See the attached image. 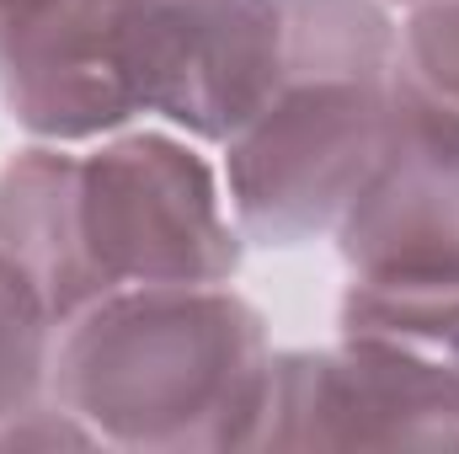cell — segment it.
Listing matches in <instances>:
<instances>
[{"label":"cell","mask_w":459,"mask_h":454,"mask_svg":"<svg viewBox=\"0 0 459 454\" xmlns=\"http://www.w3.org/2000/svg\"><path fill=\"white\" fill-rule=\"evenodd\" d=\"M246 235L225 182L177 128L59 144L38 204V284L65 327L97 300L160 284H230Z\"/></svg>","instance_id":"3957f363"},{"label":"cell","mask_w":459,"mask_h":454,"mask_svg":"<svg viewBox=\"0 0 459 454\" xmlns=\"http://www.w3.org/2000/svg\"><path fill=\"white\" fill-rule=\"evenodd\" d=\"M390 11H411V5H422V0H385Z\"/></svg>","instance_id":"30bf717a"},{"label":"cell","mask_w":459,"mask_h":454,"mask_svg":"<svg viewBox=\"0 0 459 454\" xmlns=\"http://www.w3.org/2000/svg\"><path fill=\"white\" fill-rule=\"evenodd\" d=\"M273 374L267 321L230 284L123 289L59 327L48 401L97 444L150 454L251 450Z\"/></svg>","instance_id":"6da1fadb"},{"label":"cell","mask_w":459,"mask_h":454,"mask_svg":"<svg viewBox=\"0 0 459 454\" xmlns=\"http://www.w3.org/2000/svg\"><path fill=\"white\" fill-rule=\"evenodd\" d=\"M166 0H54L0 27V108L43 144H97L155 118Z\"/></svg>","instance_id":"5b68a950"},{"label":"cell","mask_w":459,"mask_h":454,"mask_svg":"<svg viewBox=\"0 0 459 454\" xmlns=\"http://www.w3.org/2000/svg\"><path fill=\"white\" fill-rule=\"evenodd\" d=\"M358 284L459 289V113L401 86L374 171L332 230Z\"/></svg>","instance_id":"8992f818"},{"label":"cell","mask_w":459,"mask_h":454,"mask_svg":"<svg viewBox=\"0 0 459 454\" xmlns=\"http://www.w3.org/2000/svg\"><path fill=\"white\" fill-rule=\"evenodd\" d=\"M251 450H459V289L352 278L332 347L273 353Z\"/></svg>","instance_id":"277c9868"},{"label":"cell","mask_w":459,"mask_h":454,"mask_svg":"<svg viewBox=\"0 0 459 454\" xmlns=\"http://www.w3.org/2000/svg\"><path fill=\"white\" fill-rule=\"evenodd\" d=\"M283 65L225 144V198L251 246H310L342 225L395 108L385 0H278Z\"/></svg>","instance_id":"7a4b0ae2"},{"label":"cell","mask_w":459,"mask_h":454,"mask_svg":"<svg viewBox=\"0 0 459 454\" xmlns=\"http://www.w3.org/2000/svg\"><path fill=\"white\" fill-rule=\"evenodd\" d=\"M59 327L0 262V428L48 396V358Z\"/></svg>","instance_id":"52a82bcc"},{"label":"cell","mask_w":459,"mask_h":454,"mask_svg":"<svg viewBox=\"0 0 459 454\" xmlns=\"http://www.w3.org/2000/svg\"><path fill=\"white\" fill-rule=\"evenodd\" d=\"M395 81L459 113V0H422L401 11Z\"/></svg>","instance_id":"ba28073f"},{"label":"cell","mask_w":459,"mask_h":454,"mask_svg":"<svg viewBox=\"0 0 459 454\" xmlns=\"http://www.w3.org/2000/svg\"><path fill=\"white\" fill-rule=\"evenodd\" d=\"M43 5H54V0H0V27L27 22V16H32V11H43Z\"/></svg>","instance_id":"9c48e42d"}]
</instances>
